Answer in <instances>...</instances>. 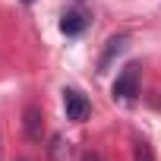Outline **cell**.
Segmentation results:
<instances>
[{"label": "cell", "mask_w": 161, "mask_h": 161, "mask_svg": "<svg viewBox=\"0 0 161 161\" xmlns=\"http://www.w3.org/2000/svg\"><path fill=\"white\" fill-rule=\"evenodd\" d=\"M63 111H66V120H86L89 117V111H92V104H89V98L79 92V89H63Z\"/></svg>", "instance_id": "7a4b0ae2"}, {"label": "cell", "mask_w": 161, "mask_h": 161, "mask_svg": "<svg viewBox=\"0 0 161 161\" xmlns=\"http://www.w3.org/2000/svg\"><path fill=\"white\" fill-rule=\"evenodd\" d=\"M22 126H25V136L29 139H41V111L38 108H25V120H22Z\"/></svg>", "instance_id": "5b68a950"}, {"label": "cell", "mask_w": 161, "mask_h": 161, "mask_svg": "<svg viewBox=\"0 0 161 161\" xmlns=\"http://www.w3.org/2000/svg\"><path fill=\"white\" fill-rule=\"evenodd\" d=\"M111 92H114L117 101H133V98L139 95V66H136V63L123 66V73L117 76V82H114Z\"/></svg>", "instance_id": "6da1fadb"}, {"label": "cell", "mask_w": 161, "mask_h": 161, "mask_svg": "<svg viewBox=\"0 0 161 161\" xmlns=\"http://www.w3.org/2000/svg\"><path fill=\"white\" fill-rule=\"evenodd\" d=\"M123 47H126V35L111 38V41H108V51H104V54H101V60H98V73H104V69L111 66V60H114V57H117Z\"/></svg>", "instance_id": "277c9868"}, {"label": "cell", "mask_w": 161, "mask_h": 161, "mask_svg": "<svg viewBox=\"0 0 161 161\" xmlns=\"http://www.w3.org/2000/svg\"><path fill=\"white\" fill-rule=\"evenodd\" d=\"M82 161H101V158H98L95 152H89V155H82Z\"/></svg>", "instance_id": "52a82bcc"}, {"label": "cell", "mask_w": 161, "mask_h": 161, "mask_svg": "<svg viewBox=\"0 0 161 161\" xmlns=\"http://www.w3.org/2000/svg\"><path fill=\"white\" fill-rule=\"evenodd\" d=\"M22 3H35V0H22Z\"/></svg>", "instance_id": "ba28073f"}, {"label": "cell", "mask_w": 161, "mask_h": 161, "mask_svg": "<svg viewBox=\"0 0 161 161\" xmlns=\"http://www.w3.org/2000/svg\"><path fill=\"white\" fill-rule=\"evenodd\" d=\"M133 158H136V161H155L152 145H148L145 139H136V142H133Z\"/></svg>", "instance_id": "8992f818"}, {"label": "cell", "mask_w": 161, "mask_h": 161, "mask_svg": "<svg viewBox=\"0 0 161 161\" xmlns=\"http://www.w3.org/2000/svg\"><path fill=\"white\" fill-rule=\"evenodd\" d=\"M86 25H89V16L79 13V10H73V13H66V16L60 19V32H63V35H79Z\"/></svg>", "instance_id": "3957f363"}]
</instances>
